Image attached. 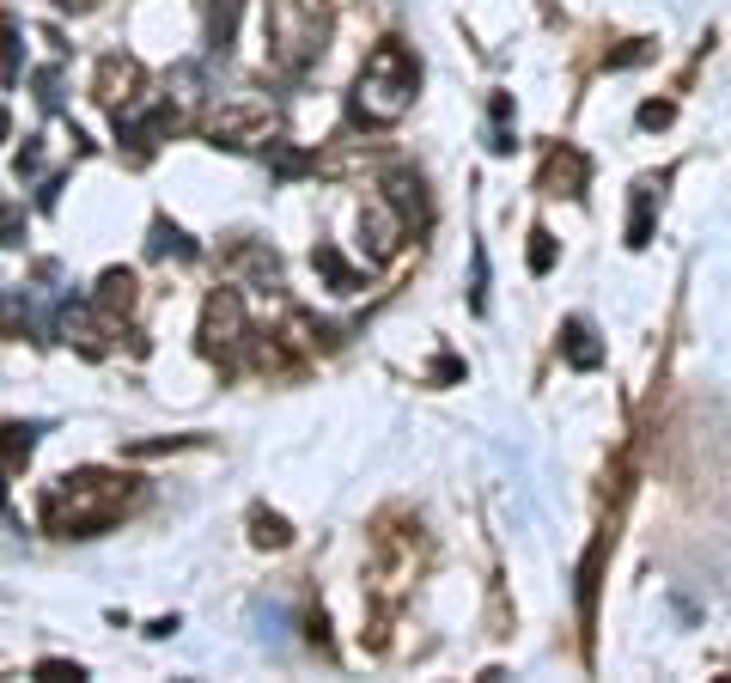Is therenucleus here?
Instances as JSON below:
<instances>
[{
  "instance_id": "obj_1",
  "label": "nucleus",
  "mask_w": 731,
  "mask_h": 683,
  "mask_svg": "<svg viewBox=\"0 0 731 683\" xmlns=\"http://www.w3.org/2000/svg\"><path fill=\"white\" fill-rule=\"evenodd\" d=\"M134 500V483L129 476H105V470H79V476H62L43 500V525L55 538H98V531L117 525V512Z\"/></svg>"
},
{
  "instance_id": "obj_2",
  "label": "nucleus",
  "mask_w": 731,
  "mask_h": 683,
  "mask_svg": "<svg viewBox=\"0 0 731 683\" xmlns=\"http://www.w3.org/2000/svg\"><path fill=\"white\" fill-rule=\"evenodd\" d=\"M415 93H421V62L408 43L384 37L379 50L366 55L360 79H353V117L372 122V129H391L415 110Z\"/></svg>"
},
{
  "instance_id": "obj_3",
  "label": "nucleus",
  "mask_w": 731,
  "mask_h": 683,
  "mask_svg": "<svg viewBox=\"0 0 731 683\" xmlns=\"http://www.w3.org/2000/svg\"><path fill=\"white\" fill-rule=\"evenodd\" d=\"M269 37H274V55H281V67H312L317 55H324V37H329V13L317 7V0H274L269 13Z\"/></svg>"
},
{
  "instance_id": "obj_4",
  "label": "nucleus",
  "mask_w": 731,
  "mask_h": 683,
  "mask_svg": "<svg viewBox=\"0 0 731 683\" xmlns=\"http://www.w3.org/2000/svg\"><path fill=\"white\" fill-rule=\"evenodd\" d=\"M257 336V329L244 324V300H238L232 288H220L208 300V312H201V355L220 360V367H238V348Z\"/></svg>"
},
{
  "instance_id": "obj_5",
  "label": "nucleus",
  "mask_w": 731,
  "mask_h": 683,
  "mask_svg": "<svg viewBox=\"0 0 731 683\" xmlns=\"http://www.w3.org/2000/svg\"><path fill=\"white\" fill-rule=\"evenodd\" d=\"M586 184H591V159L579 153V147H555V153L543 159V177H536L543 196H567V202L586 196Z\"/></svg>"
},
{
  "instance_id": "obj_6",
  "label": "nucleus",
  "mask_w": 731,
  "mask_h": 683,
  "mask_svg": "<svg viewBox=\"0 0 731 683\" xmlns=\"http://www.w3.org/2000/svg\"><path fill=\"white\" fill-rule=\"evenodd\" d=\"M360 232L372 238V257H396V245H403L408 226L396 220V208H391L384 196H372V202L360 208Z\"/></svg>"
},
{
  "instance_id": "obj_7",
  "label": "nucleus",
  "mask_w": 731,
  "mask_h": 683,
  "mask_svg": "<svg viewBox=\"0 0 731 683\" xmlns=\"http://www.w3.org/2000/svg\"><path fill=\"white\" fill-rule=\"evenodd\" d=\"M561 360H567V367H579V372L603 367V342H598V329H591L586 317H567V324H561Z\"/></svg>"
},
{
  "instance_id": "obj_8",
  "label": "nucleus",
  "mask_w": 731,
  "mask_h": 683,
  "mask_svg": "<svg viewBox=\"0 0 731 683\" xmlns=\"http://www.w3.org/2000/svg\"><path fill=\"white\" fill-rule=\"evenodd\" d=\"M384 189H391V196H384V202H391V208H396V220H403V226L427 220V196H421V177H408V171H396V177H391V184H384Z\"/></svg>"
},
{
  "instance_id": "obj_9",
  "label": "nucleus",
  "mask_w": 731,
  "mask_h": 683,
  "mask_svg": "<svg viewBox=\"0 0 731 683\" xmlns=\"http://www.w3.org/2000/svg\"><path fill=\"white\" fill-rule=\"evenodd\" d=\"M31 452H37V427H0V495H7V470H13V464H25Z\"/></svg>"
},
{
  "instance_id": "obj_10",
  "label": "nucleus",
  "mask_w": 731,
  "mask_h": 683,
  "mask_svg": "<svg viewBox=\"0 0 731 683\" xmlns=\"http://www.w3.org/2000/svg\"><path fill=\"white\" fill-rule=\"evenodd\" d=\"M238 13H244V0H214V7H208V50H214V55L232 50V37H238Z\"/></svg>"
},
{
  "instance_id": "obj_11",
  "label": "nucleus",
  "mask_w": 731,
  "mask_h": 683,
  "mask_svg": "<svg viewBox=\"0 0 731 683\" xmlns=\"http://www.w3.org/2000/svg\"><path fill=\"white\" fill-rule=\"evenodd\" d=\"M312 269H324V281H329L336 293H353V288H360V269H353L336 245H317V250H312Z\"/></svg>"
},
{
  "instance_id": "obj_12",
  "label": "nucleus",
  "mask_w": 731,
  "mask_h": 683,
  "mask_svg": "<svg viewBox=\"0 0 731 683\" xmlns=\"http://www.w3.org/2000/svg\"><path fill=\"white\" fill-rule=\"evenodd\" d=\"M653 196H658V184L653 177H640L634 184V214H628V245H646V238H653Z\"/></svg>"
},
{
  "instance_id": "obj_13",
  "label": "nucleus",
  "mask_w": 731,
  "mask_h": 683,
  "mask_svg": "<svg viewBox=\"0 0 731 683\" xmlns=\"http://www.w3.org/2000/svg\"><path fill=\"white\" fill-rule=\"evenodd\" d=\"M250 538H257L262 550H287V543H293V525L281 519V512L257 507V512H250Z\"/></svg>"
},
{
  "instance_id": "obj_14",
  "label": "nucleus",
  "mask_w": 731,
  "mask_h": 683,
  "mask_svg": "<svg viewBox=\"0 0 731 683\" xmlns=\"http://www.w3.org/2000/svg\"><path fill=\"white\" fill-rule=\"evenodd\" d=\"M19 67H25V43H19V19H0V79L19 86Z\"/></svg>"
},
{
  "instance_id": "obj_15",
  "label": "nucleus",
  "mask_w": 731,
  "mask_h": 683,
  "mask_svg": "<svg viewBox=\"0 0 731 683\" xmlns=\"http://www.w3.org/2000/svg\"><path fill=\"white\" fill-rule=\"evenodd\" d=\"M98 305H105V312H129L134 305V275L129 269H105V281H98Z\"/></svg>"
},
{
  "instance_id": "obj_16",
  "label": "nucleus",
  "mask_w": 731,
  "mask_h": 683,
  "mask_svg": "<svg viewBox=\"0 0 731 683\" xmlns=\"http://www.w3.org/2000/svg\"><path fill=\"white\" fill-rule=\"evenodd\" d=\"M598 567H603V538L586 550V562H579V617L591 622V605H598Z\"/></svg>"
},
{
  "instance_id": "obj_17",
  "label": "nucleus",
  "mask_w": 731,
  "mask_h": 683,
  "mask_svg": "<svg viewBox=\"0 0 731 683\" xmlns=\"http://www.w3.org/2000/svg\"><path fill=\"white\" fill-rule=\"evenodd\" d=\"M146 250H153V257H196V245H189L171 220H153V245Z\"/></svg>"
},
{
  "instance_id": "obj_18",
  "label": "nucleus",
  "mask_w": 731,
  "mask_h": 683,
  "mask_svg": "<svg viewBox=\"0 0 731 683\" xmlns=\"http://www.w3.org/2000/svg\"><path fill=\"white\" fill-rule=\"evenodd\" d=\"M488 110H494V141H488V147H494V153H512V147H519V134H512V98L494 93V105H488Z\"/></svg>"
},
{
  "instance_id": "obj_19",
  "label": "nucleus",
  "mask_w": 731,
  "mask_h": 683,
  "mask_svg": "<svg viewBox=\"0 0 731 683\" xmlns=\"http://www.w3.org/2000/svg\"><path fill=\"white\" fill-rule=\"evenodd\" d=\"M548 269H555V232L531 226V275H548Z\"/></svg>"
},
{
  "instance_id": "obj_20",
  "label": "nucleus",
  "mask_w": 731,
  "mask_h": 683,
  "mask_svg": "<svg viewBox=\"0 0 731 683\" xmlns=\"http://www.w3.org/2000/svg\"><path fill=\"white\" fill-rule=\"evenodd\" d=\"M646 55H653V43H622V50H610V55H603V67H634V62H646Z\"/></svg>"
},
{
  "instance_id": "obj_21",
  "label": "nucleus",
  "mask_w": 731,
  "mask_h": 683,
  "mask_svg": "<svg viewBox=\"0 0 731 683\" xmlns=\"http://www.w3.org/2000/svg\"><path fill=\"white\" fill-rule=\"evenodd\" d=\"M470 312H488V257L476 250V281H470Z\"/></svg>"
},
{
  "instance_id": "obj_22",
  "label": "nucleus",
  "mask_w": 731,
  "mask_h": 683,
  "mask_svg": "<svg viewBox=\"0 0 731 683\" xmlns=\"http://www.w3.org/2000/svg\"><path fill=\"white\" fill-rule=\"evenodd\" d=\"M670 117H677V105H665V98H653V105H640V129H665Z\"/></svg>"
},
{
  "instance_id": "obj_23",
  "label": "nucleus",
  "mask_w": 731,
  "mask_h": 683,
  "mask_svg": "<svg viewBox=\"0 0 731 683\" xmlns=\"http://www.w3.org/2000/svg\"><path fill=\"white\" fill-rule=\"evenodd\" d=\"M274 171H281V177H299V171H312V159H305V153H281V159H274Z\"/></svg>"
},
{
  "instance_id": "obj_24",
  "label": "nucleus",
  "mask_w": 731,
  "mask_h": 683,
  "mask_svg": "<svg viewBox=\"0 0 731 683\" xmlns=\"http://www.w3.org/2000/svg\"><path fill=\"white\" fill-rule=\"evenodd\" d=\"M37 677H86L79 665H67V659H43L37 665Z\"/></svg>"
},
{
  "instance_id": "obj_25",
  "label": "nucleus",
  "mask_w": 731,
  "mask_h": 683,
  "mask_svg": "<svg viewBox=\"0 0 731 683\" xmlns=\"http://www.w3.org/2000/svg\"><path fill=\"white\" fill-rule=\"evenodd\" d=\"M146 635H153V641H165V635H177V617H159V622H146Z\"/></svg>"
}]
</instances>
